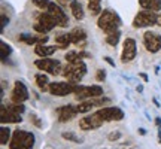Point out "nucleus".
I'll return each instance as SVG.
<instances>
[{"mask_svg": "<svg viewBox=\"0 0 161 149\" xmlns=\"http://www.w3.org/2000/svg\"><path fill=\"white\" fill-rule=\"evenodd\" d=\"M121 25V18L118 17V14L115 11L110 9H103V12L100 14V17L97 19V27L100 30H103L106 35H110L114 31H118Z\"/></svg>", "mask_w": 161, "mask_h": 149, "instance_id": "1", "label": "nucleus"}, {"mask_svg": "<svg viewBox=\"0 0 161 149\" xmlns=\"http://www.w3.org/2000/svg\"><path fill=\"white\" fill-rule=\"evenodd\" d=\"M36 137L31 131L25 130H15L12 134L9 149H33Z\"/></svg>", "mask_w": 161, "mask_h": 149, "instance_id": "2", "label": "nucleus"}, {"mask_svg": "<svg viewBox=\"0 0 161 149\" xmlns=\"http://www.w3.org/2000/svg\"><path fill=\"white\" fill-rule=\"evenodd\" d=\"M85 74H86V64L84 63V60L67 64L63 69V76L67 79V82H72L75 85H79V82L82 80V78Z\"/></svg>", "mask_w": 161, "mask_h": 149, "instance_id": "3", "label": "nucleus"}, {"mask_svg": "<svg viewBox=\"0 0 161 149\" xmlns=\"http://www.w3.org/2000/svg\"><path fill=\"white\" fill-rule=\"evenodd\" d=\"M75 97L79 102H85L90 98H97V97H103V88L100 85H78L75 90Z\"/></svg>", "mask_w": 161, "mask_h": 149, "instance_id": "4", "label": "nucleus"}, {"mask_svg": "<svg viewBox=\"0 0 161 149\" xmlns=\"http://www.w3.org/2000/svg\"><path fill=\"white\" fill-rule=\"evenodd\" d=\"M55 27H57V23L48 12H40L39 15L36 17V23L33 25L35 31H37L39 35H46L48 31H51Z\"/></svg>", "mask_w": 161, "mask_h": 149, "instance_id": "5", "label": "nucleus"}, {"mask_svg": "<svg viewBox=\"0 0 161 149\" xmlns=\"http://www.w3.org/2000/svg\"><path fill=\"white\" fill-rule=\"evenodd\" d=\"M35 66L39 70H43V73L52 74V76H57V74L63 73L61 70L64 69L61 63L58 60H54V58H39L35 61Z\"/></svg>", "mask_w": 161, "mask_h": 149, "instance_id": "6", "label": "nucleus"}, {"mask_svg": "<svg viewBox=\"0 0 161 149\" xmlns=\"http://www.w3.org/2000/svg\"><path fill=\"white\" fill-rule=\"evenodd\" d=\"M157 15L155 12L152 11H140L133 19V27L134 29H145V27H152L157 24Z\"/></svg>", "mask_w": 161, "mask_h": 149, "instance_id": "7", "label": "nucleus"}, {"mask_svg": "<svg viewBox=\"0 0 161 149\" xmlns=\"http://www.w3.org/2000/svg\"><path fill=\"white\" fill-rule=\"evenodd\" d=\"M98 116L104 121V122H112V121H122L125 118L124 110L118 108V106H104L97 110Z\"/></svg>", "mask_w": 161, "mask_h": 149, "instance_id": "8", "label": "nucleus"}, {"mask_svg": "<svg viewBox=\"0 0 161 149\" xmlns=\"http://www.w3.org/2000/svg\"><path fill=\"white\" fill-rule=\"evenodd\" d=\"M137 55V43L133 37H127L122 43V52H121V63H131Z\"/></svg>", "mask_w": 161, "mask_h": 149, "instance_id": "9", "label": "nucleus"}, {"mask_svg": "<svg viewBox=\"0 0 161 149\" xmlns=\"http://www.w3.org/2000/svg\"><path fill=\"white\" fill-rule=\"evenodd\" d=\"M75 84L72 82H51L49 84V94L55 97H66L69 94H73L76 90Z\"/></svg>", "mask_w": 161, "mask_h": 149, "instance_id": "10", "label": "nucleus"}, {"mask_svg": "<svg viewBox=\"0 0 161 149\" xmlns=\"http://www.w3.org/2000/svg\"><path fill=\"white\" fill-rule=\"evenodd\" d=\"M104 124V121L98 116L97 112L90 115H85L84 118L79 119V128L84 131H91V130H97Z\"/></svg>", "mask_w": 161, "mask_h": 149, "instance_id": "11", "label": "nucleus"}, {"mask_svg": "<svg viewBox=\"0 0 161 149\" xmlns=\"http://www.w3.org/2000/svg\"><path fill=\"white\" fill-rule=\"evenodd\" d=\"M143 45L146 51L151 54L161 51V36L155 31H145L143 33Z\"/></svg>", "mask_w": 161, "mask_h": 149, "instance_id": "12", "label": "nucleus"}, {"mask_svg": "<svg viewBox=\"0 0 161 149\" xmlns=\"http://www.w3.org/2000/svg\"><path fill=\"white\" fill-rule=\"evenodd\" d=\"M110 98L108 97H97V98H90L85 102H79V104L76 106L79 113H88L92 108H103L104 104H109Z\"/></svg>", "mask_w": 161, "mask_h": 149, "instance_id": "13", "label": "nucleus"}, {"mask_svg": "<svg viewBox=\"0 0 161 149\" xmlns=\"http://www.w3.org/2000/svg\"><path fill=\"white\" fill-rule=\"evenodd\" d=\"M46 12L55 19V23H57L58 27L66 29V27L69 25V17H67V14H66L58 5H55V3L51 2V5H49V8L46 9Z\"/></svg>", "mask_w": 161, "mask_h": 149, "instance_id": "14", "label": "nucleus"}, {"mask_svg": "<svg viewBox=\"0 0 161 149\" xmlns=\"http://www.w3.org/2000/svg\"><path fill=\"white\" fill-rule=\"evenodd\" d=\"M29 90H27V86L24 85L21 80H15V84H14V90H12V103H21L23 104L24 102H27L29 100Z\"/></svg>", "mask_w": 161, "mask_h": 149, "instance_id": "15", "label": "nucleus"}, {"mask_svg": "<svg viewBox=\"0 0 161 149\" xmlns=\"http://www.w3.org/2000/svg\"><path fill=\"white\" fill-rule=\"evenodd\" d=\"M55 113H57L58 122H69L73 118H76V115L79 112H78V108L73 104H64V106H60L55 110Z\"/></svg>", "mask_w": 161, "mask_h": 149, "instance_id": "16", "label": "nucleus"}, {"mask_svg": "<svg viewBox=\"0 0 161 149\" xmlns=\"http://www.w3.org/2000/svg\"><path fill=\"white\" fill-rule=\"evenodd\" d=\"M0 121H2V124H18L23 121V118H21V115L12 112L6 104H2L0 106Z\"/></svg>", "mask_w": 161, "mask_h": 149, "instance_id": "17", "label": "nucleus"}, {"mask_svg": "<svg viewBox=\"0 0 161 149\" xmlns=\"http://www.w3.org/2000/svg\"><path fill=\"white\" fill-rule=\"evenodd\" d=\"M18 39L24 42V43H27V45H46V42H48V35H29V33H23V35H19Z\"/></svg>", "mask_w": 161, "mask_h": 149, "instance_id": "18", "label": "nucleus"}, {"mask_svg": "<svg viewBox=\"0 0 161 149\" xmlns=\"http://www.w3.org/2000/svg\"><path fill=\"white\" fill-rule=\"evenodd\" d=\"M57 49H58V46H55V45H36L35 54L40 58H48V57H51V55H54Z\"/></svg>", "mask_w": 161, "mask_h": 149, "instance_id": "19", "label": "nucleus"}, {"mask_svg": "<svg viewBox=\"0 0 161 149\" xmlns=\"http://www.w3.org/2000/svg\"><path fill=\"white\" fill-rule=\"evenodd\" d=\"M70 39H72V45H82L86 39V31L80 27H75V29L69 31Z\"/></svg>", "mask_w": 161, "mask_h": 149, "instance_id": "20", "label": "nucleus"}, {"mask_svg": "<svg viewBox=\"0 0 161 149\" xmlns=\"http://www.w3.org/2000/svg\"><path fill=\"white\" fill-rule=\"evenodd\" d=\"M139 5L145 11H152L155 14L161 11V0H139Z\"/></svg>", "mask_w": 161, "mask_h": 149, "instance_id": "21", "label": "nucleus"}, {"mask_svg": "<svg viewBox=\"0 0 161 149\" xmlns=\"http://www.w3.org/2000/svg\"><path fill=\"white\" fill-rule=\"evenodd\" d=\"M70 11H72V15L75 17L76 21H80V19H84V17H85L84 8H82V5H80L78 0H72L70 2Z\"/></svg>", "mask_w": 161, "mask_h": 149, "instance_id": "22", "label": "nucleus"}, {"mask_svg": "<svg viewBox=\"0 0 161 149\" xmlns=\"http://www.w3.org/2000/svg\"><path fill=\"white\" fill-rule=\"evenodd\" d=\"M36 85L39 86V90L40 91H49V79H48V74L45 73H37L36 74Z\"/></svg>", "mask_w": 161, "mask_h": 149, "instance_id": "23", "label": "nucleus"}, {"mask_svg": "<svg viewBox=\"0 0 161 149\" xmlns=\"http://www.w3.org/2000/svg\"><path fill=\"white\" fill-rule=\"evenodd\" d=\"M55 43L58 48L66 49L69 45H72V39H70V33H60L55 36Z\"/></svg>", "mask_w": 161, "mask_h": 149, "instance_id": "24", "label": "nucleus"}, {"mask_svg": "<svg viewBox=\"0 0 161 149\" xmlns=\"http://www.w3.org/2000/svg\"><path fill=\"white\" fill-rule=\"evenodd\" d=\"M11 130H9V127L6 125H2V128H0V143H2V146H5V145L11 143Z\"/></svg>", "mask_w": 161, "mask_h": 149, "instance_id": "25", "label": "nucleus"}, {"mask_svg": "<svg viewBox=\"0 0 161 149\" xmlns=\"http://www.w3.org/2000/svg\"><path fill=\"white\" fill-rule=\"evenodd\" d=\"M11 54H12V48H11V45L2 40V42H0V57H2V61L5 63L6 58L9 57Z\"/></svg>", "mask_w": 161, "mask_h": 149, "instance_id": "26", "label": "nucleus"}, {"mask_svg": "<svg viewBox=\"0 0 161 149\" xmlns=\"http://www.w3.org/2000/svg\"><path fill=\"white\" fill-rule=\"evenodd\" d=\"M121 39V31H114V33H110V35H106V43L110 46H116L118 45V42Z\"/></svg>", "mask_w": 161, "mask_h": 149, "instance_id": "27", "label": "nucleus"}, {"mask_svg": "<svg viewBox=\"0 0 161 149\" xmlns=\"http://www.w3.org/2000/svg\"><path fill=\"white\" fill-rule=\"evenodd\" d=\"M61 137L67 142H73V143H82V139L79 136H76L73 131H64L61 133Z\"/></svg>", "mask_w": 161, "mask_h": 149, "instance_id": "28", "label": "nucleus"}, {"mask_svg": "<svg viewBox=\"0 0 161 149\" xmlns=\"http://www.w3.org/2000/svg\"><path fill=\"white\" fill-rule=\"evenodd\" d=\"M64 58H66V61H67L69 64L76 63V61H80L79 52H78V51H69L66 55H64Z\"/></svg>", "mask_w": 161, "mask_h": 149, "instance_id": "29", "label": "nucleus"}, {"mask_svg": "<svg viewBox=\"0 0 161 149\" xmlns=\"http://www.w3.org/2000/svg\"><path fill=\"white\" fill-rule=\"evenodd\" d=\"M8 108H9L12 112H15V113H18V115H21L24 110H25V106L21 103H11V104H8Z\"/></svg>", "mask_w": 161, "mask_h": 149, "instance_id": "30", "label": "nucleus"}, {"mask_svg": "<svg viewBox=\"0 0 161 149\" xmlns=\"http://www.w3.org/2000/svg\"><path fill=\"white\" fill-rule=\"evenodd\" d=\"M33 3H35L39 9H42V12H46V9H48L49 5H51L49 0H33Z\"/></svg>", "mask_w": 161, "mask_h": 149, "instance_id": "31", "label": "nucleus"}, {"mask_svg": "<svg viewBox=\"0 0 161 149\" xmlns=\"http://www.w3.org/2000/svg\"><path fill=\"white\" fill-rule=\"evenodd\" d=\"M30 122L35 127H37V128H42V121L39 119V116L36 113H30Z\"/></svg>", "mask_w": 161, "mask_h": 149, "instance_id": "32", "label": "nucleus"}, {"mask_svg": "<svg viewBox=\"0 0 161 149\" xmlns=\"http://www.w3.org/2000/svg\"><path fill=\"white\" fill-rule=\"evenodd\" d=\"M96 79H97V82H104V80H106V70L98 69L97 72H96Z\"/></svg>", "mask_w": 161, "mask_h": 149, "instance_id": "33", "label": "nucleus"}, {"mask_svg": "<svg viewBox=\"0 0 161 149\" xmlns=\"http://www.w3.org/2000/svg\"><path fill=\"white\" fill-rule=\"evenodd\" d=\"M108 139H109L110 142H116V140H119L121 139V133L119 131H112L108 134Z\"/></svg>", "mask_w": 161, "mask_h": 149, "instance_id": "34", "label": "nucleus"}, {"mask_svg": "<svg viewBox=\"0 0 161 149\" xmlns=\"http://www.w3.org/2000/svg\"><path fill=\"white\" fill-rule=\"evenodd\" d=\"M6 24H9V18H6V15H2V33H3V29L6 27Z\"/></svg>", "mask_w": 161, "mask_h": 149, "instance_id": "35", "label": "nucleus"}, {"mask_svg": "<svg viewBox=\"0 0 161 149\" xmlns=\"http://www.w3.org/2000/svg\"><path fill=\"white\" fill-rule=\"evenodd\" d=\"M79 57H80V60H82V58H92V55H91V54H90V52L79 51Z\"/></svg>", "mask_w": 161, "mask_h": 149, "instance_id": "36", "label": "nucleus"}, {"mask_svg": "<svg viewBox=\"0 0 161 149\" xmlns=\"http://www.w3.org/2000/svg\"><path fill=\"white\" fill-rule=\"evenodd\" d=\"M103 60H104V61H106L108 64H109V66H112V67H115V61H114V60H112L110 57H108V55H106V57H103Z\"/></svg>", "mask_w": 161, "mask_h": 149, "instance_id": "37", "label": "nucleus"}, {"mask_svg": "<svg viewBox=\"0 0 161 149\" xmlns=\"http://www.w3.org/2000/svg\"><path fill=\"white\" fill-rule=\"evenodd\" d=\"M155 125L158 127V128H161V118L160 116H157L155 118Z\"/></svg>", "mask_w": 161, "mask_h": 149, "instance_id": "38", "label": "nucleus"}, {"mask_svg": "<svg viewBox=\"0 0 161 149\" xmlns=\"http://www.w3.org/2000/svg\"><path fill=\"white\" fill-rule=\"evenodd\" d=\"M139 76H140V78H142V79H143L145 82H148V74H146V73H140Z\"/></svg>", "mask_w": 161, "mask_h": 149, "instance_id": "39", "label": "nucleus"}, {"mask_svg": "<svg viewBox=\"0 0 161 149\" xmlns=\"http://www.w3.org/2000/svg\"><path fill=\"white\" fill-rule=\"evenodd\" d=\"M136 91H137V92H143V85H137V86H136Z\"/></svg>", "mask_w": 161, "mask_h": 149, "instance_id": "40", "label": "nucleus"}, {"mask_svg": "<svg viewBox=\"0 0 161 149\" xmlns=\"http://www.w3.org/2000/svg\"><path fill=\"white\" fill-rule=\"evenodd\" d=\"M157 25L161 27V14H158V18H157Z\"/></svg>", "mask_w": 161, "mask_h": 149, "instance_id": "41", "label": "nucleus"}, {"mask_svg": "<svg viewBox=\"0 0 161 149\" xmlns=\"http://www.w3.org/2000/svg\"><path fill=\"white\" fill-rule=\"evenodd\" d=\"M139 134L145 136V134H146V130H145V128H139Z\"/></svg>", "mask_w": 161, "mask_h": 149, "instance_id": "42", "label": "nucleus"}, {"mask_svg": "<svg viewBox=\"0 0 161 149\" xmlns=\"http://www.w3.org/2000/svg\"><path fill=\"white\" fill-rule=\"evenodd\" d=\"M152 102H154V104H155L157 108H161V106H160V103H158V100H157V98H152Z\"/></svg>", "mask_w": 161, "mask_h": 149, "instance_id": "43", "label": "nucleus"}, {"mask_svg": "<svg viewBox=\"0 0 161 149\" xmlns=\"http://www.w3.org/2000/svg\"><path fill=\"white\" fill-rule=\"evenodd\" d=\"M158 143H161V128H158Z\"/></svg>", "mask_w": 161, "mask_h": 149, "instance_id": "44", "label": "nucleus"}, {"mask_svg": "<svg viewBox=\"0 0 161 149\" xmlns=\"http://www.w3.org/2000/svg\"><path fill=\"white\" fill-rule=\"evenodd\" d=\"M94 2H98V3H102V0H94Z\"/></svg>", "mask_w": 161, "mask_h": 149, "instance_id": "45", "label": "nucleus"}]
</instances>
